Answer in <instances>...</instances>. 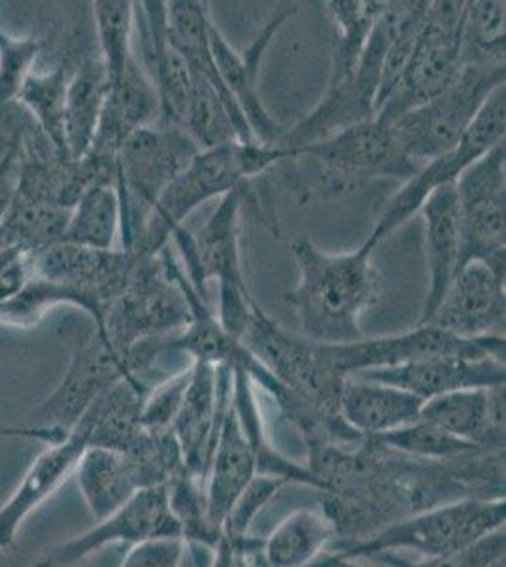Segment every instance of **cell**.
I'll use <instances>...</instances> for the list:
<instances>
[{
    "label": "cell",
    "mask_w": 506,
    "mask_h": 567,
    "mask_svg": "<svg viewBox=\"0 0 506 567\" xmlns=\"http://www.w3.org/2000/svg\"><path fill=\"white\" fill-rule=\"evenodd\" d=\"M240 342L282 384L276 405L302 433L308 449L355 445L363 439L340 414L348 377L333 360L329 344L291 333L259 305L251 310Z\"/></svg>",
    "instance_id": "1"
},
{
    "label": "cell",
    "mask_w": 506,
    "mask_h": 567,
    "mask_svg": "<svg viewBox=\"0 0 506 567\" xmlns=\"http://www.w3.org/2000/svg\"><path fill=\"white\" fill-rule=\"evenodd\" d=\"M299 282L283 297L296 312L301 336L321 344H350L365 339L359 318L376 305L380 275L366 240L347 254L321 250L307 235L291 245Z\"/></svg>",
    "instance_id": "2"
},
{
    "label": "cell",
    "mask_w": 506,
    "mask_h": 567,
    "mask_svg": "<svg viewBox=\"0 0 506 567\" xmlns=\"http://www.w3.org/2000/svg\"><path fill=\"white\" fill-rule=\"evenodd\" d=\"M299 176V192L304 199H328L350 194L365 182L395 178L409 182L420 171L412 162L390 125L380 120L358 123L326 141L289 154ZM288 162V159H286Z\"/></svg>",
    "instance_id": "3"
},
{
    "label": "cell",
    "mask_w": 506,
    "mask_h": 567,
    "mask_svg": "<svg viewBox=\"0 0 506 567\" xmlns=\"http://www.w3.org/2000/svg\"><path fill=\"white\" fill-rule=\"evenodd\" d=\"M288 157L286 150L259 142L235 141L218 148L200 150L155 205L133 251L138 256H157L171 235L200 205L216 197L221 199Z\"/></svg>",
    "instance_id": "4"
},
{
    "label": "cell",
    "mask_w": 506,
    "mask_h": 567,
    "mask_svg": "<svg viewBox=\"0 0 506 567\" xmlns=\"http://www.w3.org/2000/svg\"><path fill=\"white\" fill-rule=\"evenodd\" d=\"M244 189L246 186L224 195L199 231L189 233L186 226H179L168 240L182 254V269L200 296L208 299L206 284H218L219 323L238 341L257 305L244 277L240 251V210L246 199Z\"/></svg>",
    "instance_id": "5"
},
{
    "label": "cell",
    "mask_w": 506,
    "mask_h": 567,
    "mask_svg": "<svg viewBox=\"0 0 506 567\" xmlns=\"http://www.w3.org/2000/svg\"><path fill=\"white\" fill-rule=\"evenodd\" d=\"M505 520V499H459L406 516L365 539H340L329 555L344 560L372 558L382 553H416L422 560L450 558L484 535L503 528Z\"/></svg>",
    "instance_id": "6"
},
{
    "label": "cell",
    "mask_w": 506,
    "mask_h": 567,
    "mask_svg": "<svg viewBox=\"0 0 506 567\" xmlns=\"http://www.w3.org/2000/svg\"><path fill=\"white\" fill-rule=\"evenodd\" d=\"M199 152L186 131L161 120L123 142L116 157L123 250H135L155 205Z\"/></svg>",
    "instance_id": "7"
},
{
    "label": "cell",
    "mask_w": 506,
    "mask_h": 567,
    "mask_svg": "<svg viewBox=\"0 0 506 567\" xmlns=\"http://www.w3.org/2000/svg\"><path fill=\"white\" fill-rule=\"evenodd\" d=\"M179 261L171 243L157 256H138L127 284L112 303L103 329L117 352L127 355L135 344L178 336L192 320L179 284Z\"/></svg>",
    "instance_id": "8"
},
{
    "label": "cell",
    "mask_w": 506,
    "mask_h": 567,
    "mask_svg": "<svg viewBox=\"0 0 506 567\" xmlns=\"http://www.w3.org/2000/svg\"><path fill=\"white\" fill-rule=\"evenodd\" d=\"M506 82V65H463L438 95L390 123L406 155L420 167L462 141L487 99Z\"/></svg>",
    "instance_id": "9"
},
{
    "label": "cell",
    "mask_w": 506,
    "mask_h": 567,
    "mask_svg": "<svg viewBox=\"0 0 506 567\" xmlns=\"http://www.w3.org/2000/svg\"><path fill=\"white\" fill-rule=\"evenodd\" d=\"M463 7L465 2L452 0L427 4L409 65L376 112V120L388 125L397 122L438 95L462 71Z\"/></svg>",
    "instance_id": "10"
},
{
    "label": "cell",
    "mask_w": 506,
    "mask_h": 567,
    "mask_svg": "<svg viewBox=\"0 0 506 567\" xmlns=\"http://www.w3.org/2000/svg\"><path fill=\"white\" fill-rule=\"evenodd\" d=\"M505 131L506 85H503L487 99L481 114L476 116L459 144L450 150L448 154L438 155L427 162V165H422L416 175L404 182L397 194L388 200L384 213L380 214L376 226L365 239L366 243L376 248L390 235L401 229L414 214L420 213L423 200L435 189L446 184H455L473 163L478 162L500 142H505Z\"/></svg>",
    "instance_id": "11"
},
{
    "label": "cell",
    "mask_w": 506,
    "mask_h": 567,
    "mask_svg": "<svg viewBox=\"0 0 506 567\" xmlns=\"http://www.w3.org/2000/svg\"><path fill=\"white\" fill-rule=\"evenodd\" d=\"M390 34L391 2H385L384 12L366 42L358 72L340 84L328 85L314 109L293 130H286L276 146L291 154L314 142L326 141L352 125L374 120Z\"/></svg>",
    "instance_id": "12"
},
{
    "label": "cell",
    "mask_w": 506,
    "mask_h": 567,
    "mask_svg": "<svg viewBox=\"0 0 506 567\" xmlns=\"http://www.w3.org/2000/svg\"><path fill=\"white\" fill-rule=\"evenodd\" d=\"M462 254L459 269L478 261L506 277V148L489 150L455 182Z\"/></svg>",
    "instance_id": "13"
},
{
    "label": "cell",
    "mask_w": 506,
    "mask_h": 567,
    "mask_svg": "<svg viewBox=\"0 0 506 567\" xmlns=\"http://www.w3.org/2000/svg\"><path fill=\"white\" fill-rule=\"evenodd\" d=\"M505 337L459 339L425 323L397 336L361 339L350 344H329V350L340 371L352 377L369 369L397 368L433 355H467L505 361Z\"/></svg>",
    "instance_id": "14"
},
{
    "label": "cell",
    "mask_w": 506,
    "mask_h": 567,
    "mask_svg": "<svg viewBox=\"0 0 506 567\" xmlns=\"http://www.w3.org/2000/svg\"><path fill=\"white\" fill-rule=\"evenodd\" d=\"M182 539L179 524L168 503L167 488L154 486L136 492L125 505L99 520L95 528L48 550L34 567H66L112 543L131 547L142 543Z\"/></svg>",
    "instance_id": "15"
},
{
    "label": "cell",
    "mask_w": 506,
    "mask_h": 567,
    "mask_svg": "<svg viewBox=\"0 0 506 567\" xmlns=\"http://www.w3.org/2000/svg\"><path fill=\"white\" fill-rule=\"evenodd\" d=\"M127 377V355L114 349L103 329H93L78 342L63 381L39 406V425L71 432L106 390Z\"/></svg>",
    "instance_id": "16"
},
{
    "label": "cell",
    "mask_w": 506,
    "mask_h": 567,
    "mask_svg": "<svg viewBox=\"0 0 506 567\" xmlns=\"http://www.w3.org/2000/svg\"><path fill=\"white\" fill-rule=\"evenodd\" d=\"M233 369L229 365L193 363L192 381L173 433L186 470L205 484L219 425L231 401Z\"/></svg>",
    "instance_id": "17"
},
{
    "label": "cell",
    "mask_w": 506,
    "mask_h": 567,
    "mask_svg": "<svg viewBox=\"0 0 506 567\" xmlns=\"http://www.w3.org/2000/svg\"><path fill=\"white\" fill-rule=\"evenodd\" d=\"M296 12V4H291V7L283 8L282 12L276 13L244 53L237 52L229 44V40L225 39L216 23L210 29L211 55H214V63L218 66L219 80L225 85V90L231 93L235 103L238 104V109L250 125L254 138L265 146H276L286 130L276 122L275 117L270 116L261 103L259 84H257V78L261 71L259 66H261V59L276 33L282 29L289 16H293Z\"/></svg>",
    "instance_id": "18"
},
{
    "label": "cell",
    "mask_w": 506,
    "mask_h": 567,
    "mask_svg": "<svg viewBox=\"0 0 506 567\" xmlns=\"http://www.w3.org/2000/svg\"><path fill=\"white\" fill-rule=\"evenodd\" d=\"M505 280L506 277L492 271L487 265L478 261L465 265L427 323L459 339L505 337Z\"/></svg>",
    "instance_id": "19"
},
{
    "label": "cell",
    "mask_w": 506,
    "mask_h": 567,
    "mask_svg": "<svg viewBox=\"0 0 506 567\" xmlns=\"http://www.w3.org/2000/svg\"><path fill=\"white\" fill-rule=\"evenodd\" d=\"M352 377L397 386L422 401H430L444 393L506 384V365L495 358L433 355L397 368L369 369Z\"/></svg>",
    "instance_id": "20"
},
{
    "label": "cell",
    "mask_w": 506,
    "mask_h": 567,
    "mask_svg": "<svg viewBox=\"0 0 506 567\" xmlns=\"http://www.w3.org/2000/svg\"><path fill=\"white\" fill-rule=\"evenodd\" d=\"M90 446L87 437L78 430L66 433L63 441L48 445L25 471L12 496L0 505V553L12 547L21 524L52 497L74 475L78 462Z\"/></svg>",
    "instance_id": "21"
},
{
    "label": "cell",
    "mask_w": 506,
    "mask_h": 567,
    "mask_svg": "<svg viewBox=\"0 0 506 567\" xmlns=\"http://www.w3.org/2000/svg\"><path fill=\"white\" fill-rule=\"evenodd\" d=\"M420 420L486 451H505V384L423 401Z\"/></svg>",
    "instance_id": "22"
},
{
    "label": "cell",
    "mask_w": 506,
    "mask_h": 567,
    "mask_svg": "<svg viewBox=\"0 0 506 567\" xmlns=\"http://www.w3.org/2000/svg\"><path fill=\"white\" fill-rule=\"evenodd\" d=\"M425 229V254L430 267V290L423 303L422 315L416 326H423L435 315L436 307L443 301L455 275L459 271V218H457V197L455 184L438 187L423 200L420 213Z\"/></svg>",
    "instance_id": "23"
},
{
    "label": "cell",
    "mask_w": 506,
    "mask_h": 567,
    "mask_svg": "<svg viewBox=\"0 0 506 567\" xmlns=\"http://www.w3.org/2000/svg\"><path fill=\"white\" fill-rule=\"evenodd\" d=\"M256 477V454L229 401L205 481L208 515L219 529L224 528L225 518L231 513L240 494Z\"/></svg>",
    "instance_id": "24"
},
{
    "label": "cell",
    "mask_w": 506,
    "mask_h": 567,
    "mask_svg": "<svg viewBox=\"0 0 506 567\" xmlns=\"http://www.w3.org/2000/svg\"><path fill=\"white\" fill-rule=\"evenodd\" d=\"M422 406L414 393L355 377H348L340 398L342 419L363 437H380L416 424Z\"/></svg>",
    "instance_id": "25"
},
{
    "label": "cell",
    "mask_w": 506,
    "mask_h": 567,
    "mask_svg": "<svg viewBox=\"0 0 506 567\" xmlns=\"http://www.w3.org/2000/svg\"><path fill=\"white\" fill-rule=\"evenodd\" d=\"M148 392L141 381L127 377L106 390L72 430L84 433L90 446L123 454L133 451L146 437L141 414Z\"/></svg>",
    "instance_id": "26"
},
{
    "label": "cell",
    "mask_w": 506,
    "mask_h": 567,
    "mask_svg": "<svg viewBox=\"0 0 506 567\" xmlns=\"http://www.w3.org/2000/svg\"><path fill=\"white\" fill-rule=\"evenodd\" d=\"M109 90L101 55H82L71 72L64 97V146L71 162H82L90 154Z\"/></svg>",
    "instance_id": "27"
},
{
    "label": "cell",
    "mask_w": 506,
    "mask_h": 567,
    "mask_svg": "<svg viewBox=\"0 0 506 567\" xmlns=\"http://www.w3.org/2000/svg\"><path fill=\"white\" fill-rule=\"evenodd\" d=\"M78 488L96 520H103L142 491L135 467L122 452L87 446L74 470Z\"/></svg>",
    "instance_id": "28"
},
{
    "label": "cell",
    "mask_w": 506,
    "mask_h": 567,
    "mask_svg": "<svg viewBox=\"0 0 506 567\" xmlns=\"http://www.w3.org/2000/svg\"><path fill=\"white\" fill-rule=\"evenodd\" d=\"M337 537L334 523L326 511H296L261 543L265 567H307Z\"/></svg>",
    "instance_id": "29"
},
{
    "label": "cell",
    "mask_w": 506,
    "mask_h": 567,
    "mask_svg": "<svg viewBox=\"0 0 506 567\" xmlns=\"http://www.w3.org/2000/svg\"><path fill=\"white\" fill-rule=\"evenodd\" d=\"M122 233V200L114 182H93L72 205L61 243L114 250Z\"/></svg>",
    "instance_id": "30"
},
{
    "label": "cell",
    "mask_w": 506,
    "mask_h": 567,
    "mask_svg": "<svg viewBox=\"0 0 506 567\" xmlns=\"http://www.w3.org/2000/svg\"><path fill=\"white\" fill-rule=\"evenodd\" d=\"M326 7L337 27V42H334L328 85H337L358 72L366 42L371 39L376 21L384 12L385 2L331 0Z\"/></svg>",
    "instance_id": "31"
},
{
    "label": "cell",
    "mask_w": 506,
    "mask_h": 567,
    "mask_svg": "<svg viewBox=\"0 0 506 567\" xmlns=\"http://www.w3.org/2000/svg\"><path fill=\"white\" fill-rule=\"evenodd\" d=\"M505 2L473 0L463 7V65H506Z\"/></svg>",
    "instance_id": "32"
},
{
    "label": "cell",
    "mask_w": 506,
    "mask_h": 567,
    "mask_svg": "<svg viewBox=\"0 0 506 567\" xmlns=\"http://www.w3.org/2000/svg\"><path fill=\"white\" fill-rule=\"evenodd\" d=\"M192 69V66H189ZM192 95L187 103L182 130L197 142L200 150L218 148L229 142H242V135L231 112L206 78L192 71Z\"/></svg>",
    "instance_id": "33"
},
{
    "label": "cell",
    "mask_w": 506,
    "mask_h": 567,
    "mask_svg": "<svg viewBox=\"0 0 506 567\" xmlns=\"http://www.w3.org/2000/svg\"><path fill=\"white\" fill-rule=\"evenodd\" d=\"M69 78L71 72L59 63L52 66V71H34L27 78L18 95V101L31 110L32 116L39 120L55 150L66 159L69 155L64 146V97H66Z\"/></svg>",
    "instance_id": "34"
},
{
    "label": "cell",
    "mask_w": 506,
    "mask_h": 567,
    "mask_svg": "<svg viewBox=\"0 0 506 567\" xmlns=\"http://www.w3.org/2000/svg\"><path fill=\"white\" fill-rule=\"evenodd\" d=\"M165 488L171 511L179 524L182 542L197 543L200 547L216 550L224 539V532L211 523L208 515L205 484L193 477L189 471H182Z\"/></svg>",
    "instance_id": "35"
},
{
    "label": "cell",
    "mask_w": 506,
    "mask_h": 567,
    "mask_svg": "<svg viewBox=\"0 0 506 567\" xmlns=\"http://www.w3.org/2000/svg\"><path fill=\"white\" fill-rule=\"evenodd\" d=\"M91 7L99 55L106 69L109 84H116L133 58V2L103 0Z\"/></svg>",
    "instance_id": "36"
},
{
    "label": "cell",
    "mask_w": 506,
    "mask_h": 567,
    "mask_svg": "<svg viewBox=\"0 0 506 567\" xmlns=\"http://www.w3.org/2000/svg\"><path fill=\"white\" fill-rule=\"evenodd\" d=\"M430 2H391V34L385 50L382 82H380L376 112L395 90L404 69L409 65L412 50L416 45L417 34L422 29L423 18Z\"/></svg>",
    "instance_id": "37"
},
{
    "label": "cell",
    "mask_w": 506,
    "mask_h": 567,
    "mask_svg": "<svg viewBox=\"0 0 506 567\" xmlns=\"http://www.w3.org/2000/svg\"><path fill=\"white\" fill-rule=\"evenodd\" d=\"M374 439L391 451L401 452L411 458L430 460V462H443V460L459 458L471 452L486 451L462 439L452 437L448 433L441 432L422 420H417L416 424L401 427L397 432L385 433Z\"/></svg>",
    "instance_id": "38"
},
{
    "label": "cell",
    "mask_w": 506,
    "mask_h": 567,
    "mask_svg": "<svg viewBox=\"0 0 506 567\" xmlns=\"http://www.w3.org/2000/svg\"><path fill=\"white\" fill-rule=\"evenodd\" d=\"M505 528L495 529L482 539L450 558H430V560H411L395 553H382L369 560L379 561L388 567H505L506 558Z\"/></svg>",
    "instance_id": "39"
},
{
    "label": "cell",
    "mask_w": 506,
    "mask_h": 567,
    "mask_svg": "<svg viewBox=\"0 0 506 567\" xmlns=\"http://www.w3.org/2000/svg\"><path fill=\"white\" fill-rule=\"evenodd\" d=\"M40 52V40L18 39L0 31V104L18 99L27 78L37 69Z\"/></svg>",
    "instance_id": "40"
},
{
    "label": "cell",
    "mask_w": 506,
    "mask_h": 567,
    "mask_svg": "<svg viewBox=\"0 0 506 567\" xmlns=\"http://www.w3.org/2000/svg\"><path fill=\"white\" fill-rule=\"evenodd\" d=\"M192 368L173 374L167 381L159 382L149 390L142 405V427L148 433H165L173 430L174 420L178 416L187 386L192 381Z\"/></svg>",
    "instance_id": "41"
},
{
    "label": "cell",
    "mask_w": 506,
    "mask_h": 567,
    "mask_svg": "<svg viewBox=\"0 0 506 567\" xmlns=\"http://www.w3.org/2000/svg\"><path fill=\"white\" fill-rule=\"evenodd\" d=\"M283 481L267 475H257L248 488L240 494L237 503L233 505L231 513L227 515L224 523V537L227 539H237L248 535L250 524L254 523L265 505L270 502V497L283 486Z\"/></svg>",
    "instance_id": "42"
},
{
    "label": "cell",
    "mask_w": 506,
    "mask_h": 567,
    "mask_svg": "<svg viewBox=\"0 0 506 567\" xmlns=\"http://www.w3.org/2000/svg\"><path fill=\"white\" fill-rule=\"evenodd\" d=\"M34 272V254L20 245H0V307L23 293Z\"/></svg>",
    "instance_id": "43"
},
{
    "label": "cell",
    "mask_w": 506,
    "mask_h": 567,
    "mask_svg": "<svg viewBox=\"0 0 506 567\" xmlns=\"http://www.w3.org/2000/svg\"><path fill=\"white\" fill-rule=\"evenodd\" d=\"M184 547L182 539L142 543L128 550L122 567H179Z\"/></svg>",
    "instance_id": "44"
},
{
    "label": "cell",
    "mask_w": 506,
    "mask_h": 567,
    "mask_svg": "<svg viewBox=\"0 0 506 567\" xmlns=\"http://www.w3.org/2000/svg\"><path fill=\"white\" fill-rule=\"evenodd\" d=\"M210 567H237L235 564V553L227 539H221L216 550H214V561Z\"/></svg>",
    "instance_id": "45"
},
{
    "label": "cell",
    "mask_w": 506,
    "mask_h": 567,
    "mask_svg": "<svg viewBox=\"0 0 506 567\" xmlns=\"http://www.w3.org/2000/svg\"><path fill=\"white\" fill-rule=\"evenodd\" d=\"M307 567H361L353 560H344L334 555H323L320 558H316L314 561H310Z\"/></svg>",
    "instance_id": "46"
},
{
    "label": "cell",
    "mask_w": 506,
    "mask_h": 567,
    "mask_svg": "<svg viewBox=\"0 0 506 567\" xmlns=\"http://www.w3.org/2000/svg\"><path fill=\"white\" fill-rule=\"evenodd\" d=\"M233 548V547H231ZM235 564H237V560H235ZM238 567V566H237Z\"/></svg>",
    "instance_id": "47"
}]
</instances>
